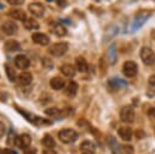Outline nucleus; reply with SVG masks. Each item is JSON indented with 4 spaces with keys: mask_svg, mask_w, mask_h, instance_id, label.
Returning a JSON list of instances; mask_svg holds the SVG:
<instances>
[{
    "mask_svg": "<svg viewBox=\"0 0 155 154\" xmlns=\"http://www.w3.org/2000/svg\"><path fill=\"white\" fill-rule=\"evenodd\" d=\"M58 138L63 143H74L78 139V132L71 129H63L58 132Z\"/></svg>",
    "mask_w": 155,
    "mask_h": 154,
    "instance_id": "obj_1",
    "label": "nucleus"
},
{
    "mask_svg": "<svg viewBox=\"0 0 155 154\" xmlns=\"http://www.w3.org/2000/svg\"><path fill=\"white\" fill-rule=\"evenodd\" d=\"M120 120L125 124H131L134 120V110L131 105H125L120 110Z\"/></svg>",
    "mask_w": 155,
    "mask_h": 154,
    "instance_id": "obj_2",
    "label": "nucleus"
},
{
    "mask_svg": "<svg viewBox=\"0 0 155 154\" xmlns=\"http://www.w3.org/2000/svg\"><path fill=\"white\" fill-rule=\"evenodd\" d=\"M140 58H142V62L144 64L151 65L155 62V53L150 47L144 46V47L140 49Z\"/></svg>",
    "mask_w": 155,
    "mask_h": 154,
    "instance_id": "obj_3",
    "label": "nucleus"
},
{
    "mask_svg": "<svg viewBox=\"0 0 155 154\" xmlns=\"http://www.w3.org/2000/svg\"><path fill=\"white\" fill-rule=\"evenodd\" d=\"M122 73H124V75L127 76V78H133V76H136L137 73H138V67H137L136 62H133V61H127V62H125L124 65H122Z\"/></svg>",
    "mask_w": 155,
    "mask_h": 154,
    "instance_id": "obj_4",
    "label": "nucleus"
},
{
    "mask_svg": "<svg viewBox=\"0 0 155 154\" xmlns=\"http://www.w3.org/2000/svg\"><path fill=\"white\" fill-rule=\"evenodd\" d=\"M50 53L54 57H61L63 56L67 51H68V44L67 42H57V44H53L51 47H50Z\"/></svg>",
    "mask_w": 155,
    "mask_h": 154,
    "instance_id": "obj_5",
    "label": "nucleus"
},
{
    "mask_svg": "<svg viewBox=\"0 0 155 154\" xmlns=\"http://www.w3.org/2000/svg\"><path fill=\"white\" fill-rule=\"evenodd\" d=\"M31 143V137L27 133H23V135H19L15 138V144L18 147V148H22V149H25L30 146Z\"/></svg>",
    "mask_w": 155,
    "mask_h": 154,
    "instance_id": "obj_6",
    "label": "nucleus"
},
{
    "mask_svg": "<svg viewBox=\"0 0 155 154\" xmlns=\"http://www.w3.org/2000/svg\"><path fill=\"white\" fill-rule=\"evenodd\" d=\"M28 10L35 17H42L44 13H45V8H44V6L40 2H31V4H29Z\"/></svg>",
    "mask_w": 155,
    "mask_h": 154,
    "instance_id": "obj_7",
    "label": "nucleus"
},
{
    "mask_svg": "<svg viewBox=\"0 0 155 154\" xmlns=\"http://www.w3.org/2000/svg\"><path fill=\"white\" fill-rule=\"evenodd\" d=\"M50 32L52 34L57 35V36H64L67 34V29L62 24H59L57 22H51L50 23Z\"/></svg>",
    "mask_w": 155,
    "mask_h": 154,
    "instance_id": "obj_8",
    "label": "nucleus"
},
{
    "mask_svg": "<svg viewBox=\"0 0 155 154\" xmlns=\"http://www.w3.org/2000/svg\"><path fill=\"white\" fill-rule=\"evenodd\" d=\"M31 40L38 45H47L50 42V39L44 33H34L31 35Z\"/></svg>",
    "mask_w": 155,
    "mask_h": 154,
    "instance_id": "obj_9",
    "label": "nucleus"
},
{
    "mask_svg": "<svg viewBox=\"0 0 155 154\" xmlns=\"http://www.w3.org/2000/svg\"><path fill=\"white\" fill-rule=\"evenodd\" d=\"M117 135L120 136L121 139L128 142V141L132 139V135H133V132H132V130H131L128 126H122V127H120V129L117 130Z\"/></svg>",
    "mask_w": 155,
    "mask_h": 154,
    "instance_id": "obj_10",
    "label": "nucleus"
},
{
    "mask_svg": "<svg viewBox=\"0 0 155 154\" xmlns=\"http://www.w3.org/2000/svg\"><path fill=\"white\" fill-rule=\"evenodd\" d=\"M1 29H2V32H4L5 34H7V35H13V34L17 32V25H16L12 21H6V22L2 23Z\"/></svg>",
    "mask_w": 155,
    "mask_h": 154,
    "instance_id": "obj_11",
    "label": "nucleus"
},
{
    "mask_svg": "<svg viewBox=\"0 0 155 154\" xmlns=\"http://www.w3.org/2000/svg\"><path fill=\"white\" fill-rule=\"evenodd\" d=\"M15 64H16V67H18L19 69H27V68L29 67L30 62H29V59H28L24 55H18V56L15 57Z\"/></svg>",
    "mask_w": 155,
    "mask_h": 154,
    "instance_id": "obj_12",
    "label": "nucleus"
},
{
    "mask_svg": "<svg viewBox=\"0 0 155 154\" xmlns=\"http://www.w3.org/2000/svg\"><path fill=\"white\" fill-rule=\"evenodd\" d=\"M80 148H81V150H82L84 153H86V154H93V153L96 152V146H94V143L91 142V141H84V142L81 143Z\"/></svg>",
    "mask_w": 155,
    "mask_h": 154,
    "instance_id": "obj_13",
    "label": "nucleus"
},
{
    "mask_svg": "<svg viewBox=\"0 0 155 154\" xmlns=\"http://www.w3.org/2000/svg\"><path fill=\"white\" fill-rule=\"evenodd\" d=\"M50 86H51L53 90H61V89H63V87L65 86V82H64V80H63L62 78L54 76V78H52V79L50 80Z\"/></svg>",
    "mask_w": 155,
    "mask_h": 154,
    "instance_id": "obj_14",
    "label": "nucleus"
},
{
    "mask_svg": "<svg viewBox=\"0 0 155 154\" xmlns=\"http://www.w3.org/2000/svg\"><path fill=\"white\" fill-rule=\"evenodd\" d=\"M61 73L67 78H73L75 74V67L71 64H63L61 67Z\"/></svg>",
    "mask_w": 155,
    "mask_h": 154,
    "instance_id": "obj_15",
    "label": "nucleus"
},
{
    "mask_svg": "<svg viewBox=\"0 0 155 154\" xmlns=\"http://www.w3.org/2000/svg\"><path fill=\"white\" fill-rule=\"evenodd\" d=\"M33 81V76L30 73H21L18 75V82L23 86H27V85H30Z\"/></svg>",
    "mask_w": 155,
    "mask_h": 154,
    "instance_id": "obj_16",
    "label": "nucleus"
},
{
    "mask_svg": "<svg viewBox=\"0 0 155 154\" xmlns=\"http://www.w3.org/2000/svg\"><path fill=\"white\" fill-rule=\"evenodd\" d=\"M10 17L13 18V19H17V21H22V22H24V21L27 19L25 12L22 11V10H18V8L12 10V11L10 12Z\"/></svg>",
    "mask_w": 155,
    "mask_h": 154,
    "instance_id": "obj_17",
    "label": "nucleus"
},
{
    "mask_svg": "<svg viewBox=\"0 0 155 154\" xmlns=\"http://www.w3.org/2000/svg\"><path fill=\"white\" fill-rule=\"evenodd\" d=\"M75 67L81 73L86 72L87 70V62H86V59L84 57H76L75 58Z\"/></svg>",
    "mask_w": 155,
    "mask_h": 154,
    "instance_id": "obj_18",
    "label": "nucleus"
},
{
    "mask_svg": "<svg viewBox=\"0 0 155 154\" xmlns=\"http://www.w3.org/2000/svg\"><path fill=\"white\" fill-rule=\"evenodd\" d=\"M41 143H42L47 149H52V148H54V146H56V142H54V139H53V137H52L51 135H45V136L42 137V139H41Z\"/></svg>",
    "mask_w": 155,
    "mask_h": 154,
    "instance_id": "obj_19",
    "label": "nucleus"
},
{
    "mask_svg": "<svg viewBox=\"0 0 155 154\" xmlns=\"http://www.w3.org/2000/svg\"><path fill=\"white\" fill-rule=\"evenodd\" d=\"M78 89H79V85L75 82V81H70L68 85H67V95L69 97H74L78 92Z\"/></svg>",
    "mask_w": 155,
    "mask_h": 154,
    "instance_id": "obj_20",
    "label": "nucleus"
},
{
    "mask_svg": "<svg viewBox=\"0 0 155 154\" xmlns=\"http://www.w3.org/2000/svg\"><path fill=\"white\" fill-rule=\"evenodd\" d=\"M23 25H24V28L25 29H28V30H33V29H38L40 25H39V23L35 21V19H33V18H27L24 22H23Z\"/></svg>",
    "mask_w": 155,
    "mask_h": 154,
    "instance_id": "obj_21",
    "label": "nucleus"
},
{
    "mask_svg": "<svg viewBox=\"0 0 155 154\" xmlns=\"http://www.w3.org/2000/svg\"><path fill=\"white\" fill-rule=\"evenodd\" d=\"M5 47L8 51H17V50H19V44L16 40H8L5 42Z\"/></svg>",
    "mask_w": 155,
    "mask_h": 154,
    "instance_id": "obj_22",
    "label": "nucleus"
},
{
    "mask_svg": "<svg viewBox=\"0 0 155 154\" xmlns=\"http://www.w3.org/2000/svg\"><path fill=\"white\" fill-rule=\"evenodd\" d=\"M5 72H6V75H7V78H8V80L10 81H15L16 80V72H15V69L13 68H11L10 65H5Z\"/></svg>",
    "mask_w": 155,
    "mask_h": 154,
    "instance_id": "obj_23",
    "label": "nucleus"
},
{
    "mask_svg": "<svg viewBox=\"0 0 155 154\" xmlns=\"http://www.w3.org/2000/svg\"><path fill=\"white\" fill-rule=\"evenodd\" d=\"M45 114L50 115V116H58V115H61V110L58 108H47V109H45Z\"/></svg>",
    "mask_w": 155,
    "mask_h": 154,
    "instance_id": "obj_24",
    "label": "nucleus"
},
{
    "mask_svg": "<svg viewBox=\"0 0 155 154\" xmlns=\"http://www.w3.org/2000/svg\"><path fill=\"white\" fill-rule=\"evenodd\" d=\"M114 50H115V46L111 45L110 49H109V56H110V63L114 62Z\"/></svg>",
    "mask_w": 155,
    "mask_h": 154,
    "instance_id": "obj_25",
    "label": "nucleus"
},
{
    "mask_svg": "<svg viewBox=\"0 0 155 154\" xmlns=\"http://www.w3.org/2000/svg\"><path fill=\"white\" fill-rule=\"evenodd\" d=\"M6 1L11 5H22L24 2V0H6Z\"/></svg>",
    "mask_w": 155,
    "mask_h": 154,
    "instance_id": "obj_26",
    "label": "nucleus"
},
{
    "mask_svg": "<svg viewBox=\"0 0 155 154\" xmlns=\"http://www.w3.org/2000/svg\"><path fill=\"white\" fill-rule=\"evenodd\" d=\"M5 132H6V127H5L4 122L0 121V137H2V136L5 135Z\"/></svg>",
    "mask_w": 155,
    "mask_h": 154,
    "instance_id": "obj_27",
    "label": "nucleus"
},
{
    "mask_svg": "<svg viewBox=\"0 0 155 154\" xmlns=\"http://www.w3.org/2000/svg\"><path fill=\"white\" fill-rule=\"evenodd\" d=\"M148 82H149V85H150V86H153V87H155V74H153V75H150V78H149V80H148Z\"/></svg>",
    "mask_w": 155,
    "mask_h": 154,
    "instance_id": "obj_28",
    "label": "nucleus"
},
{
    "mask_svg": "<svg viewBox=\"0 0 155 154\" xmlns=\"http://www.w3.org/2000/svg\"><path fill=\"white\" fill-rule=\"evenodd\" d=\"M24 154H36V149H35V148H30V147H28V149L24 150Z\"/></svg>",
    "mask_w": 155,
    "mask_h": 154,
    "instance_id": "obj_29",
    "label": "nucleus"
},
{
    "mask_svg": "<svg viewBox=\"0 0 155 154\" xmlns=\"http://www.w3.org/2000/svg\"><path fill=\"white\" fill-rule=\"evenodd\" d=\"M2 154H16L13 150H11V149H8V148H6V149H4L2 150Z\"/></svg>",
    "mask_w": 155,
    "mask_h": 154,
    "instance_id": "obj_30",
    "label": "nucleus"
},
{
    "mask_svg": "<svg viewBox=\"0 0 155 154\" xmlns=\"http://www.w3.org/2000/svg\"><path fill=\"white\" fill-rule=\"evenodd\" d=\"M149 115H150V118L155 119V108H151V109H149Z\"/></svg>",
    "mask_w": 155,
    "mask_h": 154,
    "instance_id": "obj_31",
    "label": "nucleus"
},
{
    "mask_svg": "<svg viewBox=\"0 0 155 154\" xmlns=\"http://www.w3.org/2000/svg\"><path fill=\"white\" fill-rule=\"evenodd\" d=\"M44 154H57V153L53 152L52 149H46V150H44Z\"/></svg>",
    "mask_w": 155,
    "mask_h": 154,
    "instance_id": "obj_32",
    "label": "nucleus"
},
{
    "mask_svg": "<svg viewBox=\"0 0 155 154\" xmlns=\"http://www.w3.org/2000/svg\"><path fill=\"white\" fill-rule=\"evenodd\" d=\"M57 2H58V4L61 5V6H63V5L65 4V2H64V0H57Z\"/></svg>",
    "mask_w": 155,
    "mask_h": 154,
    "instance_id": "obj_33",
    "label": "nucleus"
},
{
    "mask_svg": "<svg viewBox=\"0 0 155 154\" xmlns=\"http://www.w3.org/2000/svg\"><path fill=\"white\" fill-rule=\"evenodd\" d=\"M0 154H2V150H1V149H0Z\"/></svg>",
    "mask_w": 155,
    "mask_h": 154,
    "instance_id": "obj_34",
    "label": "nucleus"
},
{
    "mask_svg": "<svg viewBox=\"0 0 155 154\" xmlns=\"http://www.w3.org/2000/svg\"><path fill=\"white\" fill-rule=\"evenodd\" d=\"M46 1H48V2H50V1H52V0H46Z\"/></svg>",
    "mask_w": 155,
    "mask_h": 154,
    "instance_id": "obj_35",
    "label": "nucleus"
},
{
    "mask_svg": "<svg viewBox=\"0 0 155 154\" xmlns=\"http://www.w3.org/2000/svg\"><path fill=\"white\" fill-rule=\"evenodd\" d=\"M82 154H86V153H82Z\"/></svg>",
    "mask_w": 155,
    "mask_h": 154,
    "instance_id": "obj_36",
    "label": "nucleus"
}]
</instances>
